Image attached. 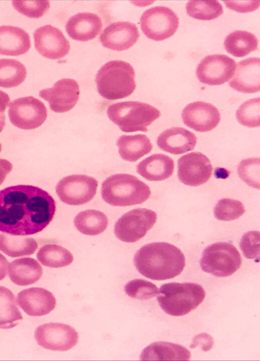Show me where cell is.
Instances as JSON below:
<instances>
[{
  "instance_id": "1",
  "label": "cell",
  "mask_w": 260,
  "mask_h": 361,
  "mask_svg": "<svg viewBox=\"0 0 260 361\" xmlns=\"http://www.w3.org/2000/svg\"><path fill=\"white\" fill-rule=\"evenodd\" d=\"M56 202L38 187L19 185L0 190V231L15 235L38 233L52 221Z\"/></svg>"
},
{
  "instance_id": "2",
  "label": "cell",
  "mask_w": 260,
  "mask_h": 361,
  "mask_svg": "<svg viewBox=\"0 0 260 361\" xmlns=\"http://www.w3.org/2000/svg\"><path fill=\"white\" fill-rule=\"evenodd\" d=\"M137 270L143 276L162 281L179 275L185 266V258L181 250L166 242H155L141 247L134 255Z\"/></svg>"
},
{
  "instance_id": "3",
  "label": "cell",
  "mask_w": 260,
  "mask_h": 361,
  "mask_svg": "<svg viewBox=\"0 0 260 361\" xmlns=\"http://www.w3.org/2000/svg\"><path fill=\"white\" fill-rule=\"evenodd\" d=\"M95 81L99 94L109 100L126 98L136 87L133 67L121 60H112L105 64L98 70Z\"/></svg>"
},
{
  "instance_id": "4",
  "label": "cell",
  "mask_w": 260,
  "mask_h": 361,
  "mask_svg": "<svg viewBox=\"0 0 260 361\" xmlns=\"http://www.w3.org/2000/svg\"><path fill=\"white\" fill-rule=\"evenodd\" d=\"M149 187L134 175L126 173L112 175L102 183L101 195L106 203L115 206L141 204L148 199Z\"/></svg>"
},
{
  "instance_id": "5",
  "label": "cell",
  "mask_w": 260,
  "mask_h": 361,
  "mask_svg": "<svg viewBox=\"0 0 260 361\" xmlns=\"http://www.w3.org/2000/svg\"><path fill=\"white\" fill-rule=\"evenodd\" d=\"M157 297L164 311L171 316L185 315L196 309L204 300L203 287L192 282H171L162 285Z\"/></svg>"
},
{
  "instance_id": "6",
  "label": "cell",
  "mask_w": 260,
  "mask_h": 361,
  "mask_svg": "<svg viewBox=\"0 0 260 361\" xmlns=\"http://www.w3.org/2000/svg\"><path fill=\"white\" fill-rule=\"evenodd\" d=\"M109 119L126 133L146 132L147 127L159 118L161 113L155 107L139 101H124L109 105L107 110Z\"/></svg>"
},
{
  "instance_id": "7",
  "label": "cell",
  "mask_w": 260,
  "mask_h": 361,
  "mask_svg": "<svg viewBox=\"0 0 260 361\" xmlns=\"http://www.w3.org/2000/svg\"><path fill=\"white\" fill-rule=\"evenodd\" d=\"M242 258L237 249L227 242H217L208 246L200 260L201 269L218 277L232 275L240 267Z\"/></svg>"
},
{
  "instance_id": "8",
  "label": "cell",
  "mask_w": 260,
  "mask_h": 361,
  "mask_svg": "<svg viewBox=\"0 0 260 361\" xmlns=\"http://www.w3.org/2000/svg\"><path fill=\"white\" fill-rule=\"evenodd\" d=\"M179 17L170 8L155 6L145 11L140 18L141 28L149 39L159 41L173 36L179 26Z\"/></svg>"
},
{
  "instance_id": "9",
  "label": "cell",
  "mask_w": 260,
  "mask_h": 361,
  "mask_svg": "<svg viewBox=\"0 0 260 361\" xmlns=\"http://www.w3.org/2000/svg\"><path fill=\"white\" fill-rule=\"evenodd\" d=\"M157 220V214L150 209L139 208L123 215L114 226V233L119 240L135 243L143 238Z\"/></svg>"
},
{
  "instance_id": "10",
  "label": "cell",
  "mask_w": 260,
  "mask_h": 361,
  "mask_svg": "<svg viewBox=\"0 0 260 361\" xmlns=\"http://www.w3.org/2000/svg\"><path fill=\"white\" fill-rule=\"evenodd\" d=\"M98 182L84 174H73L61 179L56 186V192L63 203L80 205L91 200L96 193Z\"/></svg>"
},
{
  "instance_id": "11",
  "label": "cell",
  "mask_w": 260,
  "mask_h": 361,
  "mask_svg": "<svg viewBox=\"0 0 260 361\" xmlns=\"http://www.w3.org/2000/svg\"><path fill=\"white\" fill-rule=\"evenodd\" d=\"M11 123L23 130L41 126L47 116V108L41 101L32 97L19 98L11 102L8 110Z\"/></svg>"
},
{
  "instance_id": "12",
  "label": "cell",
  "mask_w": 260,
  "mask_h": 361,
  "mask_svg": "<svg viewBox=\"0 0 260 361\" xmlns=\"http://www.w3.org/2000/svg\"><path fill=\"white\" fill-rule=\"evenodd\" d=\"M35 338L38 345L45 349L65 351L77 344L79 336L76 330L69 325L51 322L37 327Z\"/></svg>"
},
{
  "instance_id": "13",
  "label": "cell",
  "mask_w": 260,
  "mask_h": 361,
  "mask_svg": "<svg viewBox=\"0 0 260 361\" xmlns=\"http://www.w3.org/2000/svg\"><path fill=\"white\" fill-rule=\"evenodd\" d=\"M236 63L231 57L221 54L209 55L198 64L196 73L205 84L218 85L229 81L234 76Z\"/></svg>"
},
{
  "instance_id": "14",
  "label": "cell",
  "mask_w": 260,
  "mask_h": 361,
  "mask_svg": "<svg viewBox=\"0 0 260 361\" xmlns=\"http://www.w3.org/2000/svg\"><path fill=\"white\" fill-rule=\"evenodd\" d=\"M212 166L203 154L196 152L181 156L177 161V176L185 185L197 187L207 183L211 177Z\"/></svg>"
},
{
  "instance_id": "15",
  "label": "cell",
  "mask_w": 260,
  "mask_h": 361,
  "mask_svg": "<svg viewBox=\"0 0 260 361\" xmlns=\"http://www.w3.org/2000/svg\"><path fill=\"white\" fill-rule=\"evenodd\" d=\"M80 95L78 82L70 78L56 81L52 87L40 91L39 96L47 101L51 110L64 113L72 109L77 104Z\"/></svg>"
},
{
  "instance_id": "16",
  "label": "cell",
  "mask_w": 260,
  "mask_h": 361,
  "mask_svg": "<svg viewBox=\"0 0 260 361\" xmlns=\"http://www.w3.org/2000/svg\"><path fill=\"white\" fill-rule=\"evenodd\" d=\"M34 45L37 51L43 56L58 59L68 54L70 44L63 33L51 25L37 28L33 34Z\"/></svg>"
},
{
  "instance_id": "17",
  "label": "cell",
  "mask_w": 260,
  "mask_h": 361,
  "mask_svg": "<svg viewBox=\"0 0 260 361\" xmlns=\"http://www.w3.org/2000/svg\"><path fill=\"white\" fill-rule=\"evenodd\" d=\"M181 117L186 126L198 132H205L217 127L220 121V114L213 104L196 101L184 108Z\"/></svg>"
},
{
  "instance_id": "18",
  "label": "cell",
  "mask_w": 260,
  "mask_h": 361,
  "mask_svg": "<svg viewBox=\"0 0 260 361\" xmlns=\"http://www.w3.org/2000/svg\"><path fill=\"white\" fill-rule=\"evenodd\" d=\"M140 34L137 25L128 21H117L106 27L99 40L107 48L115 51L126 50L138 41Z\"/></svg>"
},
{
  "instance_id": "19",
  "label": "cell",
  "mask_w": 260,
  "mask_h": 361,
  "mask_svg": "<svg viewBox=\"0 0 260 361\" xmlns=\"http://www.w3.org/2000/svg\"><path fill=\"white\" fill-rule=\"evenodd\" d=\"M17 302L19 307L31 316L47 315L54 309L56 305L53 294L40 287H31L19 292Z\"/></svg>"
},
{
  "instance_id": "20",
  "label": "cell",
  "mask_w": 260,
  "mask_h": 361,
  "mask_svg": "<svg viewBox=\"0 0 260 361\" xmlns=\"http://www.w3.org/2000/svg\"><path fill=\"white\" fill-rule=\"evenodd\" d=\"M229 86L243 93H254L260 90L259 57H249L239 62Z\"/></svg>"
},
{
  "instance_id": "21",
  "label": "cell",
  "mask_w": 260,
  "mask_h": 361,
  "mask_svg": "<svg viewBox=\"0 0 260 361\" xmlns=\"http://www.w3.org/2000/svg\"><path fill=\"white\" fill-rule=\"evenodd\" d=\"M103 23L96 14L80 12L71 16L67 21L65 28L72 39L87 41L95 38L101 32Z\"/></svg>"
},
{
  "instance_id": "22",
  "label": "cell",
  "mask_w": 260,
  "mask_h": 361,
  "mask_svg": "<svg viewBox=\"0 0 260 361\" xmlns=\"http://www.w3.org/2000/svg\"><path fill=\"white\" fill-rule=\"evenodd\" d=\"M158 147L173 155H180L192 151L197 137L190 131L181 127H172L161 133L157 138Z\"/></svg>"
},
{
  "instance_id": "23",
  "label": "cell",
  "mask_w": 260,
  "mask_h": 361,
  "mask_svg": "<svg viewBox=\"0 0 260 361\" xmlns=\"http://www.w3.org/2000/svg\"><path fill=\"white\" fill-rule=\"evenodd\" d=\"M31 46L29 35L23 29L11 25L0 26V54L18 56Z\"/></svg>"
},
{
  "instance_id": "24",
  "label": "cell",
  "mask_w": 260,
  "mask_h": 361,
  "mask_svg": "<svg viewBox=\"0 0 260 361\" xmlns=\"http://www.w3.org/2000/svg\"><path fill=\"white\" fill-rule=\"evenodd\" d=\"M174 162L169 156L155 154L144 159L137 166V171L149 181H162L170 177L173 173Z\"/></svg>"
},
{
  "instance_id": "25",
  "label": "cell",
  "mask_w": 260,
  "mask_h": 361,
  "mask_svg": "<svg viewBox=\"0 0 260 361\" xmlns=\"http://www.w3.org/2000/svg\"><path fill=\"white\" fill-rule=\"evenodd\" d=\"M43 271L40 263L30 257L16 259L8 265L11 281L18 286H27L35 283L42 277Z\"/></svg>"
},
{
  "instance_id": "26",
  "label": "cell",
  "mask_w": 260,
  "mask_h": 361,
  "mask_svg": "<svg viewBox=\"0 0 260 361\" xmlns=\"http://www.w3.org/2000/svg\"><path fill=\"white\" fill-rule=\"evenodd\" d=\"M116 144L121 158L131 162L149 154L153 148L149 138L144 134L122 135L118 138Z\"/></svg>"
},
{
  "instance_id": "27",
  "label": "cell",
  "mask_w": 260,
  "mask_h": 361,
  "mask_svg": "<svg viewBox=\"0 0 260 361\" xmlns=\"http://www.w3.org/2000/svg\"><path fill=\"white\" fill-rule=\"evenodd\" d=\"M191 354L185 347L161 341L146 347L141 354V360H189Z\"/></svg>"
},
{
  "instance_id": "28",
  "label": "cell",
  "mask_w": 260,
  "mask_h": 361,
  "mask_svg": "<svg viewBox=\"0 0 260 361\" xmlns=\"http://www.w3.org/2000/svg\"><path fill=\"white\" fill-rule=\"evenodd\" d=\"M38 248L36 240L25 235L0 234V251L12 258L33 254Z\"/></svg>"
},
{
  "instance_id": "29",
  "label": "cell",
  "mask_w": 260,
  "mask_h": 361,
  "mask_svg": "<svg viewBox=\"0 0 260 361\" xmlns=\"http://www.w3.org/2000/svg\"><path fill=\"white\" fill-rule=\"evenodd\" d=\"M258 40L252 33L241 30L235 31L226 36L224 46L226 51L237 57L246 56L258 49Z\"/></svg>"
},
{
  "instance_id": "30",
  "label": "cell",
  "mask_w": 260,
  "mask_h": 361,
  "mask_svg": "<svg viewBox=\"0 0 260 361\" xmlns=\"http://www.w3.org/2000/svg\"><path fill=\"white\" fill-rule=\"evenodd\" d=\"M74 223L77 229L88 235H96L103 232L108 224L107 216L102 212L87 209L78 213Z\"/></svg>"
},
{
  "instance_id": "31",
  "label": "cell",
  "mask_w": 260,
  "mask_h": 361,
  "mask_svg": "<svg viewBox=\"0 0 260 361\" xmlns=\"http://www.w3.org/2000/svg\"><path fill=\"white\" fill-rule=\"evenodd\" d=\"M22 320L14 293L8 288L0 286V328H13Z\"/></svg>"
},
{
  "instance_id": "32",
  "label": "cell",
  "mask_w": 260,
  "mask_h": 361,
  "mask_svg": "<svg viewBox=\"0 0 260 361\" xmlns=\"http://www.w3.org/2000/svg\"><path fill=\"white\" fill-rule=\"evenodd\" d=\"M37 258L43 265L50 268L67 266L74 260L72 254L69 250L55 244L42 246L37 254Z\"/></svg>"
},
{
  "instance_id": "33",
  "label": "cell",
  "mask_w": 260,
  "mask_h": 361,
  "mask_svg": "<svg viewBox=\"0 0 260 361\" xmlns=\"http://www.w3.org/2000/svg\"><path fill=\"white\" fill-rule=\"evenodd\" d=\"M27 71L19 61L9 58L0 59V87H15L25 79Z\"/></svg>"
},
{
  "instance_id": "34",
  "label": "cell",
  "mask_w": 260,
  "mask_h": 361,
  "mask_svg": "<svg viewBox=\"0 0 260 361\" xmlns=\"http://www.w3.org/2000/svg\"><path fill=\"white\" fill-rule=\"evenodd\" d=\"M186 10L190 17L203 20L216 19L223 13L222 6L218 1H189Z\"/></svg>"
},
{
  "instance_id": "35",
  "label": "cell",
  "mask_w": 260,
  "mask_h": 361,
  "mask_svg": "<svg viewBox=\"0 0 260 361\" xmlns=\"http://www.w3.org/2000/svg\"><path fill=\"white\" fill-rule=\"evenodd\" d=\"M236 116L238 122L248 128L260 126V98L251 99L242 103L237 109Z\"/></svg>"
},
{
  "instance_id": "36",
  "label": "cell",
  "mask_w": 260,
  "mask_h": 361,
  "mask_svg": "<svg viewBox=\"0 0 260 361\" xmlns=\"http://www.w3.org/2000/svg\"><path fill=\"white\" fill-rule=\"evenodd\" d=\"M245 212L242 203L231 198L219 200L213 209L215 218L220 221H232L238 219Z\"/></svg>"
},
{
  "instance_id": "37",
  "label": "cell",
  "mask_w": 260,
  "mask_h": 361,
  "mask_svg": "<svg viewBox=\"0 0 260 361\" xmlns=\"http://www.w3.org/2000/svg\"><path fill=\"white\" fill-rule=\"evenodd\" d=\"M124 288L128 296L140 300L150 299L159 293L158 289L155 284L140 279H136L128 282Z\"/></svg>"
},
{
  "instance_id": "38",
  "label": "cell",
  "mask_w": 260,
  "mask_h": 361,
  "mask_svg": "<svg viewBox=\"0 0 260 361\" xmlns=\"http://www.w3.org/2000/svg\"><path fill=\"white\" fill-rule=\"evenodd\" d=\"M259 158H249L243 160L237 167L241 179L249 186L259 189Z\"/></svg>"
},
{
  "instance_id": "39",
  "label": "cell",
  "mask_w": 260,
  "mask_h": 361,
  "mask_svg": "<svg viewBox=\"0 0 260 361\" xmlns=\"http://www.w3.org/2000/svg\"><path fill=\"white\" fill-rule=\"evenodd\" d=\"M14 8L20 13L31 18H39L50 8L49 1H13Z\"/></svg>"
},
{
  "instance_id": "40",
  "label": "cell",
  "mask_w": 260,
  "mask_h": 361,
  "mask_svg": "<svg viewBox=\"0 0 260 361\" xmlns=\"http://www.w3.org/2000/svg\"><path fill=\"white\" fill-rule=\"evenodd\" d=\"M259 237L258 231H249L242 235L240 247L243 255L247 258H259Z\"/></svg>"
},
{
  "instance_id": "41",
  "label": "cell",
  "mask_w": 260,
  "mask_h": 361,
  "mask_svg": "<svg viewBox=\"0 0 260 361\" xmlns=\"http://www.w3.org/2000/svg\"><path fill=\"white\" fill-rule=\"evenodd\" d=\"M226 7L239 13L252 12L258 8L259 1H223Z\"/></svg>"
},
{
  "instance_id": "42",
  "label": "cell",
  "mask_w": 260,
  "mask_h": 361,
  "mask_svg": "<svg viewBox=\"0 0 260 361\" xmlns=\"http://www.w3.org/2000/svg\"><path fill=\"white\" fill-rule=\"evenodd\" d=\"M12 169L13 165L10 161L6 159H0V185L4 182Z\"/></svg>"
},
{
  "instance_id": "43",
  "label": "cell",
  "mask_w": 260,
  "mask_h": 361,
  "mask_svg": "<svg viewBox=\"0 0 260 361\" xmlns=\"http://www.w3.org/2000/svg\"><path fill=\"white\" fill-rule=\"evenodd\" d=\"M10 98L5 92L0 90V119H6L5 111L9 104Z\"/></svg>"
},
{
  "instance_id": "44",
  "label": "cell",
  "mask_w": 260,
  "mask_h": 361,
  "mask_svg": "<svg viewBox=\"0 0 260 361\" xmlns=\"http://www.w3.org/2000/svg\"><path fill=\"white\" fill-rule=\"evenodd\" d=\"M8 265V260L3 255L0 253V281L3 280L7 276Z\"/></svg>"
},
{
  "instance_id": "45",
  "label": "cell",
  "mask_w": 260,
  "mask_h": 361,
  "mask_svg": "<svg viewBox=\"0 0 260 361\" xmlns=\"http://www.w3.org/2000/svg\"><path fill=\"white\" fill-rule=\"evenodd\" d=\"M2 144H1V142H0V153H1V151H2Z\"/></svg>"
}]
</instances>
